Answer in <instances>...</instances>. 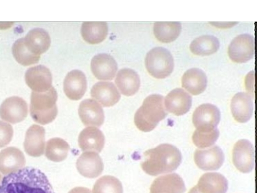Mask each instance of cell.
Returning <instances> with one entry per match:
<instances>
[{
	"label": "cell",
	"mask_w": 257,
	"mask_h": 193,
	"mask_svg": "<svg viewBox=\"0 0 257 193\" xmlns=\"http://www.w3.org/2000/svg\"><path fill=\"white\" fill-rule=\"evenodd\" d=\"M0 193H54L49 180L40 169L25 167L5 176Z\"/></svg>",
	"instance_id": "1"
},
{
	"label": "cell",
	"mask_w": 257,
	"mask_h": 193,
	"mask_svg": "<svg viewBox=\"0 0 257 193\" xmlns=\"http://www.w3.org/2000/svg\"><path fill=\"white\" fill-rule=\"evenodd\" d=\"M141 166L145 173L151 176L172 173L180 166L182 155L173 145L163 144L149 149L144 153Z\"/></svg>",
	"instance_id": "2"
},
{
	"label": "cell",
	"mask_w": 257,
	"mask_h": 193,
	"mask_svg": "<svg viewBox=\"0 0 257 193\" xmlns=\"http://www.w3.org/2000/svg\"><path fill=\"white\" fill-rule=\"evenodd\" d=\"M167 116L164 96L155 94L148 96L137 110L135 116V124L142 132H149L157 127L158 123Z\"/></svg>",
	"instance_id": "3"
},
{
	"label": "cell",
	"mask_w": 257,
	"mask_h": 193,
	"mask_svg": "<svg viewBox=\"0 0 257 193\" xmlns=\"http://www.w3.org/2000/svg\"><path fill=\"white\" fill-rule=\"evenodd\" d=\"M57 93L52 87L45 92L32 91L30 112L34 121L40 125H48L55 120L57 116Z\"/></svg>",
	"instance_id": "4"
},
{
	"label": "cell",
	"mask_w": 257,
	"mask_h": 193,
	"mask_svg": "<svg viewBox=\"0 0 257 193\" xmlns=\"http://www.w3.org/2000/svg\"><path fill=\"white\" fill-rule=\"evenodd\" d=\"M145 63L149 74L157 79H165L173 72V57L169 50L163 47L150 50L147 54Z\"/></svg>",
	"instance_id": "5"
},
{
	"label": "cell",
	"mask_w": 257,
	"mask_h": 193,
	"mask_svg": "<svg viewBox=\"0 0 257 193\" xmlns=\"http://www.w3.org/2000/svg\"><path fill=\"white\" fill-rule=\"evenodd\" d=\"M228 54L229 58L234 63H246L254 56L253 37L247 34L236 37L229 46Z\"/></svg>",
	"instance_id": "6"
},
{
	"label": "cell",
	"mask_w": 257,
	"mask_h": 193,
	"mask_svg": "<svg viewBox=\"0 0 257 193\" xmlns=\"http://www.w3.org/2000/svg\"><path fill=\"white\" fill-rule=\"evenodd\" d=\"M221 120V113L215 106L204 104L195 110L192 116L193 124L197 130L212 131L217 128Z\"/></svg>",
	"instance_id": "7"
},
{
	"label": "cell",
	"mask_w": 257,
	"mask_h": 193,
	"mask_svg": "<svg viewBox=\"0 0 257 193\" xmlns=\"http://www.w3.org/2000/svg\"><path fill=\"white\" fill-rule=\"evenodd\" d=\"M28 105L19 96H11L5 100L0 107V117L12 124L21 123L28 116Z\"/></svg>",
	"instance_id": "8"
},
{
	"label": "cell",
	"mask_w": 257,
	"mask_h": 193,
	"mask_svg": "<svg viewBox=\"0 0 257 193\" xmlns=\"http://www.w3.org/2000/svg\"><path fill=\"white\" fill-rule=\"evenodd\" d=\"M232 160L234 165L241 173H250L254 167V148L251 142L245 139L236 142Z\"/></svg>",
	"instance_id": "9"
},
{
	"label": "cell",
	"mask_w": 257,
	"mask_h": 193,
	"mask_svg": "<svg viewBox=\"0 0 257 193\" xmlns=\"http://www.w3.org/2000/svg\"><path fill=\"white\" fill-rule=\"evenodd\" d=\"M25 79L34 92H45L52 87L51 72L45 66L38 65L28 69L25 73Z\"/></svg>",
	"instance_id": "10"
},
{
	"label": "cell",
	"mask_w": 257,
	"mask_h": 193,
	"mask_svg": "<svg viewBox=\"0 0 257 193\" xmlns=\"http://www.w3.org/2000/svg\"><path fill=\"white\" fill-rule=\"evenodd\" d=\"M194 161L197 166L204 171H215L221 168L224 162V155L218 146L201 150L197 149L194 153Z\"/></svg>",
	"instance_id": "11"
},
{
	"label": "cell",
	"mask_w": 257,
	"mask_h": 193,
	"mask_svg": "<svg viewBox=\"0 0 257 193\" xmlns=\"http://www.w3.org/2000/svg\"><path fill=\"white\" fill-rule=\"evenodd\" d=\"M76 167L82 176L88 178H95L102 173L104 163L97 153L86 151L78 158Z\"/></svg>",
	"instance_id": "12"
},
{
	"label": "cell",
	"mask_w": 257,
	"mask_h": 193,
	"mask_svg": "<svg viewBox=\"0 0 257 193\" xmlns=\"http://www.w3.org/2000/svg\"><path fill=\"white\" fill-rule=\"evenodd\" d=\"M45 130L37 125L31 126L27 131L24 142V148L27 155L33 157H40L45 152Z\"/></svg>",
	"instance_id": "13"
},
{
	"label": "cell",
	"mask_w": 257,
	"mask_h": 193,
	"mask_svg": "<svg viewBox=\"0 0 257 193\" xmlns=\"http://www.w3.org/2000/svg\"><path fill=\"white\" fill-rule=\"evenodd\" d=\"M91 70L96 79L112 80L115 76L118 66L115 59L107 54H99L93 57Z\"/></svg>",
	"instance_id": "14"
},
{
	"label": "cell",
	"mask_w": 257,
	"mask_h": 193,
	"mask_svg": "<svg viewBox=\"0 0 257 193\" xmlns=\"http://www.w3.org/2000/svg\"><path fill=\"white\" fill-rule=\"evenodd\" d=\"M80 120L85 126L100 127L104 122L102 107L93 100L82 101L79 108Z\"/></svg>",
	"instance_id": "15"
},
{
	"label": "cell",
	"mask_w": 257,
	"mask_h": 193,
	"mask_svg": "<svg viewBox=\"0 0 257 193\" xmlns=\"http://www.w3.org/2000/svg\"><path fill=\"white\" fill-rule=\"evenodd\" d=\"M86 89V75L81 71L73 70L66 75L64 80V91L70 100H80Z\"/></svg>",
	"instance_id": "16"
},
{
	"label": "cell",
	"mask_w": 257,
	"mask_h": 193,
	"mask_svg": "<svg viewBox=\"0 0 257 193\" xmlns=\"http://www.w3.org/2000/svg\"><path fill=\"white\" fill-rule=\"evenodd\" d=\"M192 102V96L189 93L183 89L176 88L166 96L165 105L167 111L176 116H181L189 111Z\"/></svg>",
	"instance_id": "17"
},
{
	"label": "cell",
	"mask_w": 257,
	"mask_h": 193,
	"mask_svg": "<svg viewBox=\"0 0 257 193\" xmlns=\"http://www.w3.org/2000/svg\"><path fill=\"white\" fill-rule=\"evenodd\" d=\"M26 164L24 154L15 147H9L0 152V172L9 174L22 169Z\"/></svg>",
	"instance_id": "18"
},
{
	"label": "cell",
	"mask_w": 257,
	"mask_h": 193,
	"mask_svg": "<svg viewBox=\"0 0 257 193\" xmlns=\"http://www.w3.org/2000/svg\"><path fill=\"white\" fill-rule=\"evenodd\" d=\"M91 95L101 105L111 107L120 100L121 95L115 85L112 82L100 81L91 88Z\"/></svg>",
	"instance_id": "19"
},
{
	"label": "cell",
	"mask_w": 257,
	"mask_h": 193,
	"mask_svg": "<svg viewBox=\"0 0 257 193\" xmlns=\"http://www.w3.org/2000/svg\"><path fill=\"white\" fill-rule=\"evenodd\" d=\"M79 148L82 151L100 153L105 144V137L100 130L89 126L80 132L79 140Z\"/></svg>",
	"instance_id": "20"
},
{
	"label": "cell",
	"mask_w": 257,
	"mask_h": 193,
	"mask_svg": "<svg viewBox=\"0 0 257 193\" xmlns=\"http://www.w3.org/2000/svg\"><path fill=\"white\" fill-rule=\"evenodd\" d=\"M231 110L236 121L240 123H247L253 114V103L251 95L244 92L236 94L231 100Z\"/></svg>",
	"instance_id": "21"
},
{
	"label": "cell",
	"mask_w": 257,
	"mask_h": 193,
	"mask_svg": "<svg viewBox=\"0 0 257 193\" xmlns=\"http://www.w3.org/2000/svg\"><path fill=\"white\" fill-rule=\"evenodd\" d=\"M184 181L180 175L172 173L158 177L151 186L150 193H184Z\"/></svg>",
	"instance_id": "22"
},
{
	"label": "cell",
	"mask_w": 257,
	"mask_h": 193,
	"mask_svg": "<svg viewBox=\"0 0 257 193\" xmlns=\"http://www.w3.org/2000/svg\"><path fill=\"white\" fill-rule=\"evenodd\" d=\"M25 44L33 54L41 56L50 47L51 39L49 34L43 29H34L24 38Z\"/></svg>",
	"instance_id": "23"
},
{
	"label": "cell",
	"mask_w": 257,
	"mask_h": 193,
	"mask_svg": "<svg viewBox=\"0 0 257 193\" xmlns=\"http://www.w3.org/2000/svg\"><path fill=\"white\" fill-rule=\"evenodd\" d=\"M196 187L200 193H226L228 183L221 174L207 173L201 177Z\"/></svg>",
	"instance_id": "24"
},
{
	"label": "cell",
	"mask_w": 257,
	"mask_h": 193,
	"mask_svg": "<svg viewBox=\"0 0 257 193\" xmlns=\"http://www.w3.org/2000/svg\"><path fill=\"white\" fill-rule=\"evenodd\" d=\"M115 83L123 95L130 96L134 95L139 90L141 79L135 71L123 68L117 73Z\"/></svg>",
	"instance_id": "25"
},
{
	"label": "cell",
	"mask_w": 257,
	"mask_h": 193,
	"mask_svg": "<svg viewBox=\"0 0 257 193\" xmlns=\"http://www.w3.org/2000/svg\"><path fill=\"white\" fill-rule=\"evenodd\" d=\"M182 86L194 95H198L205 90L207 77L205 73L199 68L187 70L182 77Z\"/></svg>",
	"instance_id": "26"
},
{
	"label": "cell",
	"mask_w": 257,
	"mask_h": 193,
	"mask_svg": "<svg viewBox=\"0 0 257 193\" xmlns=\"http://www.w3.org/2000/svg\"><path fill=\"white\" fill-rule=\"evenodd\" d=\"M108 27L105 22H84L82 25L81 35L86 42L91 45L102 43L107 38Z\"/></svg>",
	"instance_id": "27"
},
{
	"label": "cell",
	"mask_w": 257,
	"mask_h": 193,
	"mask_svg": "<svg viewBox=\"0 0 257 193\" xmlns=\"http://www.w3.org/2000/svg\"><path fill=\"white\" fill-rule=\"evenodd\" d=\"M154 34L160 42L169 43L175 41L181 32L180 22H156Z\"/></svg>",
	"instance_id": "28"
},
{
	"label": "cell",
	"mask_w": 257,
	"mask_h": 193,
	"mask_svg": "<svg viewBox=\"0 0 257 193\" xmlns=\"http://www.w3.org/2000/svg\"><path fill=\"white\" fill-rule=\"evenodd\" d=\"M220 43L213 36H202L194 40L190 45V51L196 56H210L219 50Z\"/></svg>",
	"instance_id": "29"
},
{
	"label": "cell",
	"mask_w": 257,
	"mask_h": 193,
	"mask_svg": "<svg viewBox=\"0 0 257 193\" xmlns=\"http://www.w3.org/2000/svg\"><path fill=\"white\" fill-rule=\"evenodd\" d=\"M70 149L67 142L60 138H54L47 142L46 157L52 162H60L67 158Z\"/></svg>",
	"instance_id": "30"
},
{
	"label": "cell",
	"mask_w": 257,
	"mask_h": 193,
	"mask_svg": "<svg viewBox=\"0 0 257 193\" xmlns=\"http://www.w3.org/2000/svg\"><path fill=\"white\" fill-rule=\"evenodd\" d=\"M13 54L16 60L24 66H30L38 63L41 57V56L30 51L25 44L24 38L19 39L14 43Z\"/></svg>",
	"instance_id": "31"
},
{
	"label": "cell",
	"mask_w": 257,
	"mask_h": 193,
	"mask_svg": "<svg viewBox=\"0 0 257 193\" xmlns=\"http://www.w3.org/2000/svg\"><path fill=\"white\" fill-rule=\"evenodd\" d=\"M93 193H123L122 184L114 176H104L96 181Z\"/></svg>",
	"instance_id": "32"
},
{
	"label": "cell",
	"mask_w": 257,
	"mask_h": 193,
	"mask_svg": "<svg viewBox=\"0 0 257 193\" xmlns=\"http://www.w3.org/2000/svg\"><path fill=\"white\" fill-rule=\"evenodd\" d=\"M219 137V131L217 128L212 131H195L192 135V141L197 148L203 149L212 146Z\"/></svg>",
	"instance_id": "33"
},
{
	"label": "cell",
	"mask_w": 257,
	"mask_h": 193,
	"mask_svg": "<svg viewBox=\"0 0 257 193\" xmlns=\"http://www.w3.org/2000/svg\"><path fill=\"white\" fill-rule=\"evenodd\" d=\"M14 135L13 126L0 121V148L8 146L12 141Z\"/></svg>",
	"instance_id": "34"
},
{
	"label": "cell",
	"mask_w": 257,
	"mask_h": 193,
	"mask_svg": "<svg viewBox=\"0 0 257 193\" xmlns=\"http://www.w3.org/2000/svg\"><path fill=\"white\" fill-rule=\"evenodd\" d=\"M69 193H92L88 188L77 187L73 188Z\"/></svg>",
	"instance_id": "35"
},
{
	"label": "cell",
	"mask_w": 257,
	"mask_h": 193,
	"mask_svg": "<svg viewBox=\"0 0 257 193\" xmlns=\"http://www.w3.org/2000/svg\"><path fill=\"white\" fill-rule=\"evenodd\" d=\"M214 24H212L214 25L215 27H219V28H229V27H232L237 23H214Z\"/></svg>",
	"instance_id": "36"
},
{
	"label": "cell",
	"mask_w": 257,
	"mask_h": 193,
	"mask_svg": "<svg viewBox=\"0 0 257 193\" xmlns=\"http://www.w3.org/2000/svg\"><path fill=\"white\" fill-rule=\"evenodd\" d=\"M253 75H254V72H251V77H250V78H251V79H249L250 82H251L252 80H253V79L251 80V77H252V76H253ZM246 80H247V81H249V80H247V78H246ZM245 86H246V89H248L249 91H251L252 87L251 86V85H249V83H246V85H245Z\"/></svg>",
	"instance_id": "37"
},
{
	"label": "cell",
	"mask_w": 257,
	"mask_h": 193,
	"mask_svg": "<svg viewBox=\"0 0 257 193\" xmlns=\"http://www.w3.org/2000/svg\"><path fill=\"white\" fill-rule=\"evenodd\" d=\"M189 193H200L198 191V190L197 189L196 185L194 186V187L192 188L191 190H190Z\"/></svg>",
	"instance_id": "38"
},
{
	"label": "cell",
	"mask_w": 257,
	"mask_h": 193,
	"mask_svg": "<svg viewBox=\"0 0 257 193\" xmlns=\"http://www.w3.org/2000/svg\"><path fill=\"white\" fill-rule=\"evenodd\" d=\"M2 178V174H0V181H1Z\"/></svg>",
	"instance_id": "39"
}]
</instances>
